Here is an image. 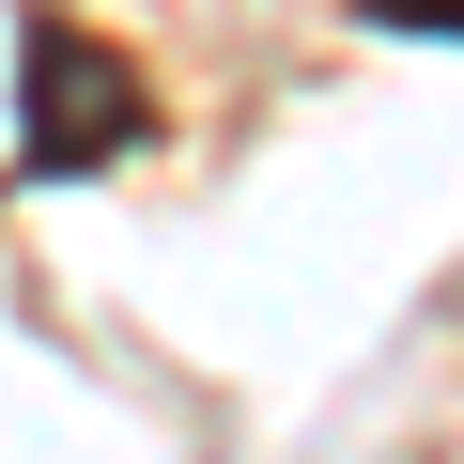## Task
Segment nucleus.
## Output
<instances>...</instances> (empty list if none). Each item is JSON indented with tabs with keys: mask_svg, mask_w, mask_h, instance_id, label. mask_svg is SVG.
Returning <instances> with one entry per match:
<instances>
[{
	"mask_svg": "<svg viewBox=\"0 0 464 464\" xmlns=\"http://www.w3.org/2000/svg\"><path fill=\"white\" fill-rule=\"evenodd\" d=\"M124 140H140V63L93 47L78 16H32V32H16V170L78 186V170H109Z\"/></svg>",
	"mask_w": 464,
	"mask_h": 464,
	"instance_id": "1",
	"label": "nucleus"
},
{
	"mask_svg": "<svg viewBox=\"0 0 464 464\" xmlns=\"http://www.w3.org/2000/svg\"><path fill=\"white\" fill-rule=\"evenodd\" d=\"M372 32H464V0H356Z\"/></svg>",
	"mask_w": 464,
	"mask_h": 464,
	"instance_id": "2",
	"label": "nucleus"
}]
</instances>
